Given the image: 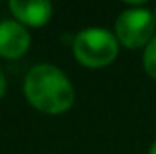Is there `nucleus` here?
<instances>
[{"label":"nucleus","mask_w":156,"mask_h":154,"mask_svg":"<svg viewBox=\"0 0 156 154\" xmlns=\"http://www.w3.org/2000/svg\"><path fill=\"white\" fill-rule=\"evenodd\" d=\"M142 64H144L145 73H147L151 78L156 80V35L153 37V40L145 45V49H144Z\"/></svg>","instance_id":"obj_6"},{"label":"nucleus","mask_w":156,"mask_h":154,"mask_svg":"<svg viewBox=\"0 0 156 154\" xmlns=\"http://www.w3.org/2000/svg\"><path fill=\"white\" fill-rule=\"evenodd\" d=\"M153 16H154V22H156V7L153 9Z\"/></svg>","instance_id":"obj_9"},{"label":"nucleus","mask_w":156,"mask_h":154,"mask_svg":"<svg viewBox=\"0 0 156 154\" xmlns=\"http://www.w3.org/2000/svg\"><path fill=\"white\" fill-rule=\"evenodd\" d=\"M31 47V35L26 26L16 20L0 22V56L5 60H16L24 56Z\"/></svg>","instance_id":"obj_4"},{"label":"nucleus","mask_w":156,"mask_h":154,"mask_svg":"<svg viewBox=\"0 0 156 154\" xmlns=\"http://www.w3.org/2000/svg\"><path fill=\"white\" fill-rule=\"evenodd\" d=\"M24 96L31 107L44 114H64L75 103V87L56 65L37 64L24 78Z\"/></svg>","instance_id":"obj_1"},{"label":"nucleus","mask_w":156,"mask_h":154,"mask_svg":"<svg viewBox=\"0 0 156 154\" xmlns=\"http://www.w3.org/2000/svg\"><path fill=\"white\" fill-rule=\"evenodd\" d=\"M156 35V22L153 11L144 5L123 9L115 22V37L118 44L127 49H145Z\"/></svg>","instance_id":"obj_3"},{"label":"nucleus","mask_w":156,"mask_h":154,"mask_svg":"<svg viewBox=\"0 0 156 154\" xmlns=\"http://www.w3.org/2000/svg\"><path fill=\"white\" fill-rule=\"evenodd\" d=\"M5 91H7V80H5V75L2 73V69H0V100L4 98Z\"/></svg>","instance_id":"obj_7"},{"label":"nucleus","mask_w":156,"mask_h":154,"mask_svg":"<svg viewBox=\"0 0 156 154\" xmlns=\"http://www.w3.org/2000/svg\"><path fill=\"white\" fill-rule=\"evenodd\" d=\"M7 5L15 20L26 27H42L53 16V4L47 0H11Z\"/></svg>","instance_id":"obj_5"},{"label":"nucleus","mask_w":156,"mask_h":154,"mask_svg":"<svg viewBox=\"0 0 156 154\" xmlns=\"http://www.w3.org/2000/svg\"><path fill=\"white\" fill-rule=\"evenodd\" d=\"M120 44L115 31L105 27H85L73 40V54L83 67L98 69L113 64L118 56Z\"/></svg>","instance_id":"obj_2"},{"label":"nucleus","mask_w":156,"mask_h":154,"mask_svg":"<svg viewBox=\"0 0 156 154\" xmlns=\"http://www.w3.org/2000/svg\"><path fill=\"white\" fill-rule=\"evenodd\" d=\"M147 154H156V140L153 142V145L149 147V152H147Z\"/></svg>","instance_id":"obj_8"}]
</instances>
